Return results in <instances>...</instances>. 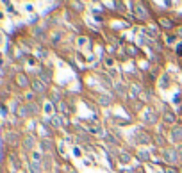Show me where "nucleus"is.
<instances>
[{
  "label": "nucleus",
  "mask_w": 182,
  "mask_h": 173,
  "mask_svg": "<svg viewBox=\"0 0 182 173\" xmlns=\"http://www.w3.org/2000/svg\"><path fill=\"white\" fill-rule=\"evenodd\" d=\"M177 52H179V54H182V45H179V48H177Z\"/></svg>",
  "instance_id": "nucleus-1"
},
{
  "label": "nucleus",
  "mask_w": 182,
  "mask_h": 173,
  "mask_svg": "<svg viewBox=\"0 0 182 173\" xmlns=\"http://www.w3.org/2000/svg\"><path fill=\"white\" fill-rule=\"evenodd\" d=\"M181 154H182V148H181Z\"/></svg>",
  "instance_id": "nucleus-2"
}]
</instances>
